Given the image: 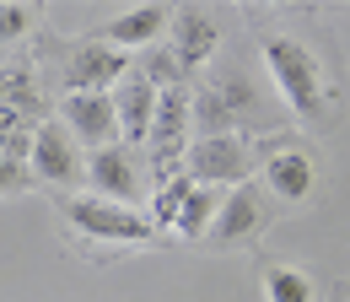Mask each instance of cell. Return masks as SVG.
<instances>
[{"label": "cell", "instance_id": "obj_1", "mask_svg": "<svg viewBox=\"0 0 350 302\" xmlns=\"http://www.w3.org/2000/svg\"><path fill=\"white\" fill-rule=\"evenodd\" d=\"M259 54H264V71L280 86V97L291 103V114L307 119V125H323L329 119V81H323L318 54L302 38H291V33H264Z\"/></svg>", "mask_w": 350, "mask_h": 302}, {"label": "cell", "instance_id": "obj_2", "mask_svg": "<svg viewBox=\"0 0 350 302\" xmlns=\"http://www.w3.org/2000/svg\"><path fill=\"white\" fill-rule=\"evenodd\" d=\"M189 129H194V97L189 86H167L157 92V119H151V178L167 184L183 173V157H189Z\"/></svg>", "mask_w": 350, "mask_h": 302}, {"label": "cell", "instance_id": "obj_3", "mask_svg": "<svg viewBox=\"0 0 350 302\" xmlns=\"http://www.w3.org/2000/svg\"><path fill=\"white\" fill-rule=\"evenodd\" d=\"M59 211H65V221H70L81 238H97V243H151V238H157L151 216H140L135 205L97 200V194H65Z\"/></svg>", "mask_w": 350, "mask_h": 302}, {"label": "cell", "instance_id": "obj_4", "mask_svg": "<svg viewBox=\"0 0 350 302\" xmlns=\"http://www.w3.org/2000/svg\"><path fill=\"white\" fill-rule=\"evenodd\" d=\"M248 168H254V146L243 135H205V140L194 135L183 157V173L200 189H237L248 184Z\"/></svg>", "mask_w": 350, "mask_h": 302}, {"label": "cell", "instance_id": "obj_5", "mask_svg": "<svg viewBox=\"0 0 350 302\" xmlns=\"http://www.w3.org/2000/svg\"><path fill=\"white\" fill-rule=\"evenodd\" d=\"M254 114H259V92L237 71L194 92V129H200V140L205 135H237V125L254 119Z\"/></svg>", "mask_w": 350, "mask_h": 302}, {"label": "cell", "instance_id": "obj_6", "mask_svg": "<svg viewBox=\"0 0 350 302\" xmlns=\"http://www.w3.org/2000/svg\"><path fill=\"white\" fill-rule=\"evenodd\" d=\"M54 119L70 129V140H76V146H87V151H103V146H113V140H119L113 92H65Z\"/></svg>", "mask_w": 350, "mask_h": 302}, {"label": "cell", "instance_id": "obj_7", "mask_svg": "<svg viewBox=\"0 0 350 302\" xmlns=\"http://www.w3.org/2000/svg\"><path fill=\"white\" fill-rule=\"evenodd\" d=\"M130 54L124 49H113V43L103 38H87L70 49V60H65V92H113V86L130 76Z\"/></svg>", "mask_w": 350, "mask_h": 302}, {"label": "cell", "instance_id": "obj_8", "mask_svg": "<svg viewBox=\"0 0 350 302\" xmlns=\"http://www.w3.org/2000/svg\"><path fill=\"white\" fill-rule=\"evenodd\" d=\"M27 168L38 184H54V189H70L81 178V146L70 140V129L59 119H44L33 129V151H27Z\"/></svg>", "mask_w": 350, "mask_h": 302}, {"label": "cell", "instance_id": "obj_9", "mask_svg": "<svg viewBox=\"0 0 350 302\" xmlns=\"http://www.w3.org/2000/svg\"><path fill=\"white\" fill-rule=\"evenodd\" d=\"M87 184L97 200H113V205H135V194H140V162H135L130 146H103V151H92L87 157Z\"/></svg>", "mask_w": 350, "mask_h": 302}, {"label": "cell", "instance_id": "obj_10", "mask_svg": "<svg viewBox=\"0 0 350 302\" xmlns=\"http://www.w3.org/2000/svg\"><path fill=\"white\" fill-rule=\"evenodd\" d=\"M113 119H119V146H146L151 140V119H157V86L130 65V76L113 86Z\"/></svg>", "mask_w": 350, "mask_h": 302}, {"label": "cell", "instance_id": "obj_11", "mask_svg": "<svg viewBox=\"0 0 350 302\" xmlns=\"http://www.w3.org/2000/svg\"><path fill=\"white\" fill-rule=\"evenodd\" d=\"M0 114L16 119V125H27V129L54 119L49 103H44V86L33 76V65H0Z\"/></svg>", "mask_w": 350, "mask_h": 302}, {"label": "cell", "instance_id": "obj_12", "mask_svg": "<svg viewBox=\"0 0 350 302\" xmlns=\"http://www.w3.org/2000/svg\"><path fill=\"white\" fill-rule=\"evenodd\" d=\"M173 60L183 65V71H200L211 54H216L221 43V27L211 11H200V5H183V11H173Z\"/></svg>", "mask_w": 350, "mask_h": 302}, {"label": "cell", "instance_id": "obj_13", "mask_svg": "<svg viewBox=\"0 0 350 302\" xmlns=\"http://www.w3.org/2000/svg\"><path fill=\"white\" fill-rule=\"evenodd\" d=\"M259 227H264V200H259L254 184H237L232 194H221V211L211 221V238L216 243H248Z\"/></svg>", "mask_w": 350, "mask_h": 302}, {"label": "cell", "instance_id": "obj_14", "mask_svg": "<svg viewBox=\"0 0 350 302\" xmlns=\"http://www.w3.org/2000/svg\"><path fill=\"white\" fill-rule=\"evenodd\" d=\"M167 22H173V11L167 5H130V11H119L108 27H103V43H113V49H151V43L167 33Z\"/></svg>", "mask_w": 350, "mask_h": 302}, {"label": "cell", "instance_id": "obj_15", "mask_svg": "<svg viewBox=\"0 0 350 302\" xmlns=\"http://www.w3.org/2000/svg\"><path fill=\"white\" fill-rule=\"evenodd\" d=\"M264 184H269V194H280V200H307L312 184H318V168H312V157H307L302 146H280V151H269V162H264Z\"/></svg>", "mask_w": 350, "mask_h": 302}, {"label": "cell", "instance_id": "obj_16", "mask_svg": "<svg viewBox=\"0 0 350 302\" xmlns=\"http://www.w3.org/2000/svg\"><path fill=\"white\" fill-rule=\"evenodd\" d=\"M216 211H221V194L194 184V189L183 194V205H178L173 232H178V238H205V232H211V221H216Z\"/></svg>", "mask_w": 350, "mask_h": 302}, {"label": "cell", "instance_id": "obj_17", "mask_svg": "<svg viewBox=\"0 0 350 302\" xmlns=\"http://www.w3.org/2000/svg\"><path fill=\"white\" fill-rule=\"evenodd\" d=\"M264 302H312V275L297 264H269L264 270Z\"/></svg>", "mask_w": 350, "mask_h": 302}, {"label": "cell", "instance_id": "obj_18", "mask_svg": "<svg viewBox=\"0 0 350 302\" xmlns=\"http://www.w3.org/2000/svg\"><path fill=\"white\" fill-rule=\"evenodd\" d=\"M194 189V178L189 173H178V178H167V184H157V194H151V227L162 232H173V221H178V205H183V194Z\"/></svg>", "mask_w": 350, "mask_h": 302}, {"label": "cell", "instance_id": "obj_19", "mask_svg": "<svg viewBox=\"0 0 350 302\" xmlns=\"http://www.w3.org/2000/svg\"><path fill=\"white\" fill-rule=\"evenodd\" d=\"M135 71H140L146 81L157 86V92H167V86H183V65L173 60V49H157V43H151V49L135 60Z\"/></svg>", "mask_w": 350, "mask_h": 302}, {"label": "cell", "instance_id": "obj_20", "mask_svg": "<svg viewBox=\"0 0 350 302\" xmlns=\"http://www.w3.org/2000/svg\"><path fill=\"white\" fill-rule=\"evenodd\" d=\"M33 22H38V11L33 5H16V0H0V49L16 38H27L33 33Z\"/></svg>", "mask_w": 350, "mask_h": 302}, {"label": "cell", "instance_id": "obj_21", "mask_svg": "<svg viewBox=\"0 0 350 302\" xmlns=\"http://www.w3.org/2000/svg\"><path fill=\"white\" fill-rule=\"evenodd\" d=\"M38 178H33V168L27 162H16V157H0V194L11 200V194H27Z\"/></svg>", "mask_w": 350, "mask_h": 302}]
</instances>
